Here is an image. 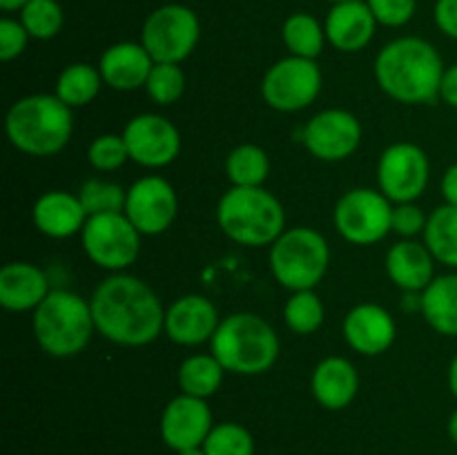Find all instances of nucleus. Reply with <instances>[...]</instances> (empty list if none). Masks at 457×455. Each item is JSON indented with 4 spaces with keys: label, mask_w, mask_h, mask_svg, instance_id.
Listing matches in <instances>:
<instances>
[{
    "label": "nucleus",
    "mask_w": 457,
    "mask_h": 455,
    "mask_svg": "<svg viewBox=\"0 0 457 455\" xmlns=\"http://www.w3.org/2000/svg\"><path fill=\"white\" fill-rule=\"evenodd\" d=\"M89 306L98 333L119 346H145L165 328L159 294L145 281L125 272L101 281Z\"/></svg>",
    "instance_id": "f257e3e1"
},
{
    "label": "nucleus",
    "mask_w": 457,
    "mask_h": 455,
    "mask_svg": "<svg viewBox=\"0 0 457 455\" xmlns=\"http://www.w3.org/2000/svg\"><path fill=\"white\" fill-rule=\"evenodd\" d=\"M442 76V56L428 40L418 36L393 40L375 58L378 85L406 105L436 101L440 96Z\"/></svg>",
    "instance_id": "f03ea898"
},
{
    "label": "nucleus",
    "mask_w": 457,
    "mask_h": 455,
    "mask_svg": "<svg viewBox=\"0 0 457 455\" xmlns=\"http://www.w3.org/2000/svg\"><path fill=\"white\" fill-rule=\"evenodd\" d=\"M4 129L16 150L29 156H52L70 143L74 116L56 94H31L9 107Z\"/></svg>",
    "instance_id": "7ed1b4c3"
},
{
    "label": "nucleus",
    "mask_w": 457,
    "mask_h": 455,
    "mask_svg": "<svg viewBox=\"0 0 457 455\" xmlns=\"http://www.w3.org/2000/svg\"><path fill=\"white\" fill-rule=\"evenodd\" d=\"M210 348L230 373L262 375L270 370L279 357V337L263 317L235 312L219 321Z\"/></svg>",
    "instance_id": "20e7f679"
},
{
    "label": "nucleus",
    "mask_w": 457,
    "mask_h": 455,
    "mask_svg": "<svg viewBox=\"0 0 457 455\" xmlns=\"http://www.w3.org/2000/svg\"><path fill=\"white\" fill-rule=\"evenodd\" d=\"M217 221L228 239L248 248L275 244L286 230L281 201L262 187H230L221 196Z\"/></svg>",
    "instance_id": "39448f33"
},
{
    "label": "nucleus",
    "mask_w": 457,
    "mask_h": 455,
    "mask_svg": "<svg viewBox=\"0 0 457 455\" xmlns=\"http://www.w3.org/2000/svg\"><path fill=\"white\" fill-rule=\"evenodd\" d=\"M94 330L92 306L71 290H52L34 310L36 342L52 357L83 352Z\"/></svg>",
    "instance_id": "423d86ee"
},
{
    "label": "nucleus",
    "mask_w": 457,
    "mask_h": 455,
    "mask_svg": "<svg viewBox=\"0 0 457 455\" xmlns=\"http://www.w3.org/2000/svg\"><path fill=\"white\" fill-rule=\"evenodd\" d=\"M330 263L328 241L312 228H290L270 245V270L284 288L312 290Z\"/></svg>",
    "instance_id": "0eeeda50"
},
{
    "label": "nucleus",
    "mask_w": 457,
    "mask_h": 455,
    "mask_svg": "<svg viewBox=\"0 0 457 455\" xmlns=\"http://www.w3.org/2000/svg\"><path fill=\"white\" fill-rule=\"evenodd\" d=\"M141 232L125 212L94 214L85 221L80 241L83 250L98 268L120 272L132 266L141 252Z\"/></svg>",
    "instance_id": "6e6552de"
},
{
    "label": "nucleus",
    "mask_w": 457,
    "mask_h": 455,
    "mask_svg": "<svg viewBox=\"0 0 457 455\" xmlns=\"http://www.w3.org/2000/svg\"><path fill=\"white\" fill-rule=\"evenodd\" d=\"M199 16L186 4H163L143 22L141 43L154 62H181L199 43Z\"/></svg>",
    "instance_id": "1a4fd4ad"
},
{
    "label": "nucleus",
    "mask_w": 457,
    "mask_h": 455,
    "mask_svg": "<svg viewBox=\"0 0 457 455\" xmlns=\"http://www.w3.org/2000/svg\"><path fill=\"white\" fill-rule=\"evenodd\" d=\"M333 221L348 244H378L393 230V205L382 192L355 187L337 201Z\"/></svg>",
    "instance_id": "9d476101"
},
{
    "label": "nucleus",
    "mask_w": 457,
    "mask_h": 455,
    "mask_svg": "<svg viewBox=\"0 0 457 455\" xmlns=\"http://www.w3.org/2000/svg\"><path fill=\"white\" fill-rule=\"evenodd\" d=\"M321 92V71L315 61L288 56L277 61L262 80V96L272 110L299 112Z\"/></svg>",
    "instance_id": "9b49d317"
},
{
    "label": "nucleus",
    "mask_w": 457,
    "mask_h": 455,
    "mask_svg": "<svg viewBox=\"0 0 457 455\" xmlns=\"http://www.w3.org/2000/svg\"><path fill=\"white\" fill-rule=\"evenodd\" d=\"M427 152L413 143H393L382 152L378 163L379 192L391 203H413L428 186Z\"/></svg>",
    "instance_id": "f8f14e48"
},
{
    "label": "nucleus",
    "mask_w": 457,
    "mask_h": 455,
    "mask_svg": "<svg viewBox=\"0 0 457 455\" xmlns=\"http://www.w3.org/2000/svg\"><path fill=\"white\" fill-rule=\"evenodd\" d=\"M125 145L129 159L143 168H165L181 152L177 125L159 114H138L125 125Z\"/></svg>",
    "instance_id": "ddd939ff"
},
{
    "label": "nucleus",
    "mask_w": 457,
    "mask_h": 455,
    "mask_svg": "<svg viewBox=\"0 0 457 455\" xmlns=\"http://www.w3.org/2000/svg\"><path fill=\"white\" fill-rule=\"evenodd\" d=\"M179 199L163 177H143L128 190L125 217L141 235H161L174 223Z\"/></svg>",
    "instance_id": "4468645a"
},
{
    "label": "nucleus",
    "mask_w": 457,
    "mask_h": 455,
    "mask_svg": "<svg viewBox=\"0 0 457 455\" xmlns=\"http://www.w3.org/2000/svg\"><path fill=\"white\" fill-rule=\"evenodd\" d=\"M361 123L346 110H324L303 128V145L320 161H344L360 147Z\"/></svg>",
    "instance_id": "2eb2a0df"
},
{
    "label": "nucleus",
    "mask_w": 457,
    "mask_h": 455,
    "mask_svg": "<svg viewBox=\"0 0 457 455\" xmlns=\"http://www.w3.org/2000/svg\"><path fill=\"white\" fill-rule=\"evenodd\" d=\"M212 431V413L205 400L195 395H179L165 406L161 415V435L174 451H187L204 446Z\"/></svg>",
    "instance_id": "dca6fc26"
},
{
    "label": "nucleus",
    "mask_w": 457,
    "mask_h": 455,
    "mask_svg": "<svg viewBox=\"0 0 457 455\" xmlns=\"http://www.w3.org/2000/svg\"><path fill=\"white\" fill-rule=\"evenodd\" d=\"M219 312L204 294H186L165 310V335L181 346H196L212 339Z\"/></svg>",
    "instance_id": "f3484780"
},
{
    "label": "nucleus",
    "mask_w": 457,
    "mask_h": 455,
    "mask_svg": "<svg viewBox=\"0 0 457 455\" xmlns=\"http://www.w3.org/2000/svg\"><path fill=\"white\" fill-rule=\"evenodd\" d=\"M395 319L378 303H360L344 319V337L360 355H382L395 342Z\"/></svg>",
    "instance_id": "a211bd4d"
},
{
    "label": "nucleus",
    "mask_w": 457,
    "mask_h": 455,
    "mask_svg": "<svg viewBox=\"0 0 457 455\" xmlns=\"http://www.w3.org/2000/svg\"><path fill=\"white\" fill-rule=\"evenodd\" d=\"M375 27H378V21L364 0L335 3L324 22L328 43L346 54L364 49L373 40Z\"/></svg>",
    "instance_id": "6ab92c4d"
},
{
    "label": "nucleus",
    "mask_w": 457,
    "mask_h": 455,
    "mask_svg": "<svg viewBox=\"0 0 457 455\" xmlns=\"http://www.w3.org/2000/svg\"><path fill=\"white\" fill-rule=\"evenodd\" d=\"M152 67H154V58L143 47V43L112 45L103 52L101 62H98L103 83L119 92H132V89L143 87L150 79Z\"/></svg>",
    "instance_id": "aec40b11"
},
{
    "label": "nucleus",
    "mask_w": 457,
    "mask_h": 455,
    "mask_svg": "<svg viewBox=\"0 0 457 455\" xmlns=\"http://www.w3.org/2000/svg\"><path fill=\"white\" fill-rule=\"evenodd\" d=\"M49 293L47 275L34 263L12 261L0 270V306L7 310H36Z\"/></svg>",
    "instance_id": "412c9836"
},
{
    "label": "nucleus",
    "mask_w": 457,
    "mask_h": 455,
    "mask_svg": "<svg viewBox=\"0 0 457 455\" xmlns=\"http://www.w3.org/2000/svg\"><path fill=\"white\" fill-rule=\"evenodd\" d=\"M31 219L43 235L52 239H67L76 232H83L87 212L79 196L65 190H52L38 196L31 210Z\"/></svg>",
    "instance_id": "4be33fe9"
},
{
    "label": "nucleus",
    "mask_w": 457,
    "mask_h": 455,
    "mask_svg": "<svg viewBox=\"0 0 457 455\" xmlns=\"http://www.w3.org/2000/svg\"><path fill=\"white\" fill-rule=\"evenodd\" d=\"M311 388L315 400L328 410H342L360 391V375L344 357H326L312 370Z\"/></svg>",
    "instance_id": "5701e85b"
},
{
    "label": "nucleus",
    "mask_w": 457,
    "mask_h": 455,
    "mask_svg": "<svg viewBox=\"0 0 457 455\" xmlns=\"http://www.w3.org/2000/svg\"><path fill=\"white\" fill-rule=\"evenodd\" d=\"M433 254L418 241H400L386 252V272L395 285L406 293H420L433 277Z\"/></svg>",
    "instance_id": "b1692460"
},
{
    "label": "nucleus",
    "mask_w": 457,
    "mask_h": 455,
    "mask_svg": "<svg viewBox=\"0 0 457 455\" xmlns=\"http://www.w3.org/2000/svg\"><path fill=\"white\" fill-rule=\"evenodd\" d=\"M420 310L436 333L457 335V275L436 277L420 297Z\"/></svg>",
    "instance_id": "393cba45"
},
{
    "label": "nucleus",
    "mask_w": 457,
    "mask_h": 455,
    "mask_svg": "<svg viewBox=\"0 0 457 455\" xmlns=\"http://www.w3.org/2000/svg\"><path fill=\"white\" fill-rule=\"evenodd\" d=\"M424 245L436 261L457 268V205L445 203L433 210L424 228Z\"/></svg>",
    "instance_id": "a878e982"
},
{
    "label": "nucleus",
    "mask_w": 457,
    "mask_h": 455,
    "mask_svg": "<svg viewBox=\"0 0 457 455\" xmlns=\"http://www.w3.org/2000/svg\"><path fill=\"white\" fill-rule=\"evenodd\" d=\"M223 373H226V368L212 352L210 355H192L179 366V386L186 395L205 400V397L214 395L219 391L223 382Z\"/></svg>",
    "instance_id": "bb28decb"
},
{
    "label": "nucleus",
    "mask_w": 457,
    "mask_h": 455,
    "mask_svg": "<svg viewBox=\"0 0 457 455\" xmlns=\"http://www.w3.org/2000/svg\"><path fill=\"white\" fill-rule=\"evenodd\" d=\"M101 83L103 76L96 67L87 65V62H74V65H67L58 76L56 96L74 110V107L92 103L101 89Z\"/></svg>",
    "instance_id": "cd10ccee"
},
{
    "label": "nucleus",
    "mask_w": 457,
    "mask_h": 455,
    "mask_svg": "<svg viewBox=\"0 0 457 455\" xmlns=\"http://www.w3.org/2000/svg\"><path fill=\"white\" fill-rule=\"evenodd\" d=\"M281 36H284L286 47L290 49V56L311 58V61H315L324 52V45L328 40L324 25L311 13H293L286 18Z\"/></svg>",
    "instance_id": "c85d7f7f"
},
{
    "label": "nucleus",
    "mask_w": 457,
    "mask_h": 455,
    "mask_svg": "<svg viewBox=\"0 0 457 455\" xmlns=\"http://www.w3.org/2000/svg\"><path fill=\"white\" fill-rule=\"evenodd\" d=\"M270 172L268 154L259 145L235 147L226 159V174L232 187H262Z\"/></svg>",
    "instance_id": "c756f323"
},
{
    "label": "nucleus",
    "mask_w": 457,
    "mask_h": 455,
    "mask_svg": "<svg viewBox=\"0 0 457 455\" xmlns=\"http://www.w3.org/2000/svg\"><path fill=\"white\" fill-rule=\"evenodd\" d=\"M286 324L293 333L311 335L324 324V303L315 290H297L284 306Z\"/></svg>",
    "instance_id": "7c9ffc66"
},
{
    "label": "nucleus",
    "mask_w": 457,
    "mask_h": 455,
    "mask_svg": "<svg viewBox=\"0 0 457 455\" xmlns=\"http://www.w3.org/2000/svg\"><path fill=\"white\" fill-rule=\"evenodd\" d=\"M21 22L36 40H49L62 29V7L56 0H29L21 9Z\"/></svg>",
    "instance_id": "2f4dec72"
},
{
    "label": "nucleus",
    "mask_w": 457,
    "mask_h": 455,
    "mask_svg": "<svg viewBox=\"0 0 457 455\" xmlns=\"http://www.w3.org/2000/svg\"><path fill=\"white\" fill-rule=\"evenodd\" d=\"M79 199L80 203H83L87 217H94V214L125 212L128 190H123L119 183L89 178V181H85L83 187H80Z\"/></svg>",
    "instance_id": "473e14b6"
},
{
    "label": "nucleus",
    "mask_w": 457,
    "mask_h": 455,
    "mask_svg": "<svg viewBox=\"0 0 457 455\" xmlns=\"http://www.w3.org/2000/svg\"><path fill=\"white\" fill-rule=\"evenodd\" d=\"M205 455H253L254 442L248 428L235 422H223L212 426L204 442Z\"/></svg>",
    "instance_id": "72a5a7b5"
},
{
    "label": "nucleus",
    "mask_w": 457,
    "mask_h": 455,
    "mask_svg": "<svg viewBox=\"0 0 457 455\" xmlns=\"http://www.w3.org/2000/svg\"><path fill=\"white\" fill-rule=\"evenodd\" d=\"M147 94L159 105H172L186 89V74L177 62H154L145 83Z\"/></svg>",
    "instance_id": "f704fd0d"
},
{
    "label": "nucleus",
    "mask_w": 457,
    "mask_h": 455,
    "mask_svg": "<svg viewBox=\"0 0 457 455\" xmlns=\"http://www.w3.org/2000/svg\"><path fill=\"white\" fill-rule=\"evenodd\" d=\"M129 159L128 145H125L123 134H101L89 143L87 161L92 168L101 170V172H112L119 170L125 161Z\"/></svg>",
    "instance_id": "c9c22d12"
},
{
    "label": "nucleus",
    "mask_w": 457,
    "mask_h": 455,
    "mask_svg": "<svg viewBox=\"0 0 457 455\" xmlns=\"http://www.w3.org/2000/svg\"><path fill=\"white\" fill-rule=\"evenodd\" d=\"M378 25L402 27L415 16V0H366Z\"/></svg>",
    "instance_id": "e433bc0d"
},
{
    "label": "nucleus",
    "mask_w": 457,
    "mask_h": 455,
    "mask_svg": "<svg viewBox=\"0 0 457 455\" xmlns=\"http://www.w3.org/2000/svg\"><path fill=\"white\" fill-rule=\"evenodd\" d=\"M31 36L27 34V29L22 27L21 21H13V18H3L0 21V58L4 62L13 61V58L21 56L25 52L27 43H29Z\"/></svg>",
    "instance_id": "4c0bfd02"
},
{
    "label": "nucleus",
    "mask_w": 457,
    "mask_h": 455,
    "mask_svg": "<svg viewBox=\"0 0 457 455\" xmlns=\"http://www.w3.org/2000/svg\"><path fill=\"white\" fill-rule=\"evenodd\" d=\"M427 214L415 203H397L393 208V230L402 236H415L427 228Z\"/></svg>",
    "instance_id": "58836bf2"
},
{
    "label": "nucleus",
    "mask_w": 457,
    "mask_h": 455,
    "mask_svg": "<svg viewBox=\"0 0 457 455\" xmlns=\"http://www.w3.org/2000/svg\"><path fill=\"white\" fill-rule=\"evenodd\" d=\"M436 25L442 34L457 40V0H437L436 3Z\"/></svg>",
    "instance_id": "ea45409f"
},
{
    "label": "nucleus",
    "mask_w": 457,
    "mask_h": 455,
    "mask_svg": "<svg viewBox=\"0 0 457 455\" xmlns=\"http://www.w3.org/2000/svg\"><path fill=\"white\" fill-rule=\"evenodd\" d=\"M440 98L446 105L457 107V62L451 65L449 70H445V76H442L440 83Z\"/></svg>",
    "instance_id": "a19ab883"
},
{
    "label": "nucleus",
    "mask_w": 457,
    "mask_h": 455,
    "mask_svg": "<svg viewBox=\"0 0 457 455\" xmlns=\"http://www.w3.org/2000/svg\"><path fill=\"white\" fill-rule=\"evenodd\" d=\"M442 196L449 205H457V163L451 165L442 177Z\"/></svg>",
    "instance_id": "79ce46f5"
},
{
    "label": "nucleus",
    "mask_w": 457,
    "mask_h": 455,
    "mask_svg": "<svg viewBox=\"0 0 457 455\" xmlns=\"http://www.w3.org/2000/svg\"><path fill=\"white\" fill-rule=\"evenodd\" d=\"M29 0H0V9L3 12H21Z\"/></svg>",
    "instance_id": "37998d69"
},
{
    "label": "nucleus",
    "mask_w": 457,
    "mask_h": 455,
    "mask_svg": "<svg viewBox=\"0 0 457 455\" xmlns=\"http://www.w3.org/2000/svg\"><path fill=\"white\" fill-rule=\"evenodd\" d=\"M449 388H451V393L457 397V355L453 357V361H451V366H449Z\"/></svg>",
    "instance_id": "c03bdc74"
},
{
    "label": "nucleus",
    "mask_w": 457,
    "mask_h": 455,
    "mask_svg": "<svg viewBox=\"0 0 457 455\" xmlns=\"http://www.w3.org/2000/svg\"><path fill=\"white\" fill-rule=\"evenodd\" d=\"M449 435H451V440L457 444V410L451 415V419H449Z\"/></svg>",
    "instance_id": "a18cd8bd"
},
{
    "label": "nucleus",
    "mask_w": 457,
    "mask_h": 455,
    "mask_svg": "<svg viewBox=\"0 0 457 455\" xmlns=\"http://www.w3.org/2000/svg\"><path fill=\"white\" fill-rule=\"evenodd\" d=\"M179 455H205V451H204V449H201V446H196V449L179 451Z\"/></svg>",
    "instance_id": "49530a36"
},
{
    "label": "nucleus",
    "mask_w": 457,
    "mask_h": 455,
    "mask_svg": "<svg viewBox=\"0 0 457 455\" xmlns=\"http://www.w3.org/2000/svg\"><path fill=\"white\" fill-rule=\"evenodd\" d=\"M330 3H346V0H330Z\"/></svg>",
    "instance_id": "de8ad7c7"
}]
</instances>
